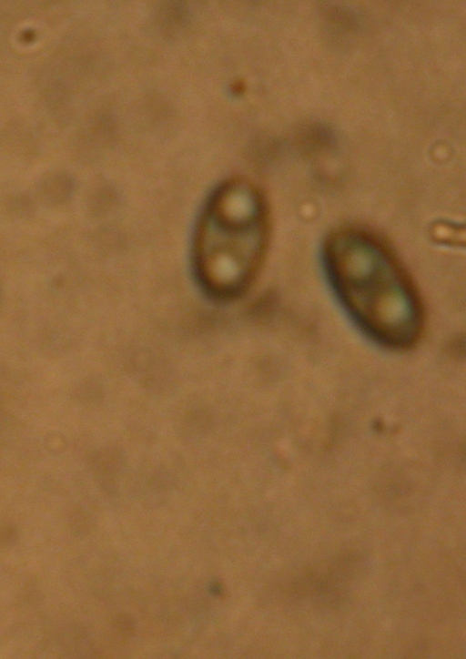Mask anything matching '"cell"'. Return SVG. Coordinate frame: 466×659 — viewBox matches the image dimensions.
I'll return each mask as SVG.
<instances>
[{"label": "cell", "instance_id": "cell-1", "mask_svg": "<svg viewBox=\"0 0 466 659\" xmlns=\"http://www.w3.org/2000/svg\"><path fill=\"white\" fill-rule=\"evenodd\" d=\"M323 262L336 296L366 334L395 349L419 340L423 327L420 297L378 238L359 228H339L325 241Z\"/></svg>", "mask_w": 466, "mask_h": 659}, {"label": "cell", "instance_id": "cell-2", "mask_svg": "<svg viewBox=\"0 0 466 659\" xmlns=\"http://www.w3.org/2000/svg\"><path fill=\"white\" fill-rule=\"evenodd\" d=\"M268 238L267 207L253 186L235 180L217 190L194 240L197 274L208 293L219 299L240 296L261 267Z\"/></svg>", "mask_w": 466, "mask_h": 659}]
</instances>
